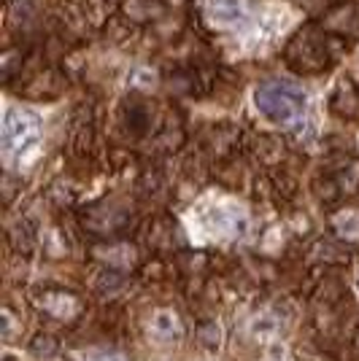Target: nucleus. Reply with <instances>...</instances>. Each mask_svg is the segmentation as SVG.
Segmentation results:
<instances>
[{"instance_id":"obj_3","label":"nucleus","mask_w":359,"mask_h":361,"mask_svg":"<svg viewBox=\"0 0 359 361\" xmlns=\"http://www.w3.org/2000/svg\"><path fill=\"white\" fill-rule=\"evenodd\" d=\"M197 232L206 240H233L246 232V213L233 202H213L197 213Z\"/></svg>"},{"instance_id":"obj_8","label":"nucleus","mask_w":359,"mask_h":361,"mask_svg":"<svg viewBox=\"0 0 359 361\" xmlns=\"http://www.w3.org/2000/svg\"><path fill=\"white\" fill-rule=\"evenodd\" d=\"M122 286H124V278H122L119 272H114V270H100L98 275H95V281H92V288H95L100 297L117 294Z\"/></svg>"},{"instance_id":"obj_13","label":"nucleus","mask_w":359,"mask_h":361,"mask_svg":"<svg viewBox=\"0 0 359 361\" xmlns=\"http://www.w3.org/2000/svg\"><path fill=\"white\" fill-rule=\"evenodd\" d=\"M3 337H6V340L14 337V318H11V310H3Z\"/></svg>"},{"instance_id":"obj_11","label":"nucleus","mask_w":359,"mask_h":361,"mask_svg":"<svg viewBox=\"0 0 359 361\" xmlns=\"http://www.w3.org/2000/svg\"><path fill=\"white\" fill-rule=\"evenodd\" d=\"M84 361H124L119 353H108V350H90L84 353Z\"/></svg>"},{"instance_id":"obj_10","label":"nucleus","mask_w":359,"mask_h":361,"mask_svg":"<svg viewBox=\"0 0 359 361\" xmlns=\"http://www.w3.org/2000/svg\"><path fill=\"white\" fill-rule=\"evenodd\" d=\"M57 350H60V343H57L52 334H46V331H38L30 340V353L38 356V359H49V356H54Z\"/></svg>"},{"instance_id":"obj_6","label":"nucleus","mask_w":359,"mask_h":361,"mask_svg":"<svg viewBox=\"0 0 359 361\" xmlns=\"http://www.w3.org/2000/svg\"><path fill=\"white\" fill-rule=\"evenodd\" d=\"M149 337L151 340H157V343H176L181 340V321L179 316L173 313V310H167V307H160V310H154L149 318Z\"/></svg>"},{"instance_id":"obj_1","label":"nucleus","mask_w":359,"mask_h":361,"mask_svg":"<svg viewBox=\"0 0 359 361\" xmlns=\"http://www.w3.org/2000/svg\"><path fill=\"white\" fill-rule=\"evenodd\" d=\"M254 106L257 111L270 119L273 124L281 127H300L305 119V106H308V94L298 87L295 81L284 78H273L262 81L254 90Z\"/></svg>"},{"instance_id":"obj_2","label":"nucleus","mask_w":359,"mask_h":361,"mask_svg":"<svg viewBox=\"0 0 359 361\" xmlns=\"http://www.w3.org/2000/svg\"><path fill=\"white\" fill-rule=\"evenodd\" d=\"M41 121L33 111L8 108L3 116V154L6 159H19L38 143Z\"/></svg>"},{"instance_id":"obj_9","label":"nucleus","mask_w":359,"mask_h":361,"mask_svg":"<svg viewBox=\"0 0 359 361\" xmlns=\"http://www.w3.org/2000/svg\"><path fill=\"white\" fill-rule=\"evenodd\" d=\"M335 232L346 240H359V211H343L335 216Z\"/></svg>"},{"instance_id":"obj_7","label":"nucleus","mask_w":359,"mask_h":361,"mask_svg":"<svg viewBox=\"0 0 359 361\" xmlns=\"http://www.w3.org/2000/svg\"><path fill=\"white\" fill-rule=\"evenodd\" d=\"M195 337H197V345L203 348V350L219 353V348H222V326L216 321H200Z\"/></svg>"},{"instance_id":"obj_14","label":"nucleus","mask_w":359,"mask_h":361,"mask_svg":"<svg viewBox=\"0 0 359 361\" xmlns=\"http://www.w3.org/2000/svg\"><path fill=\"white\" fill-rule=\"evenodd\" d=\"M357 278H359V272H357Z\"/></svg>"},{"instance_id":"obj_5","label":"nucleus","mask_w":359,"mask_h":361,"mask_svg":"<svg viewBox=\"0 0 359 361\" xmlns=\"http://www.w3.org/2000/svg\"><path fill=\"white\" fill-rule=\"evenodd\" d=\"M206 11L211 22L225 27H246L249 25V8L243 0H206Z\"/></svg>"},{"instance_id":"obj_12","label":"nucleus","mask_w":359,"mask_h":361,"mask_svg":"<svg viewBox=\"0 0 359 361\" xmlns=\"http://www.w3.org/2000/svg\"><path fill=\"white\" fill-rule=\"evenodd\" d=\"M254 334H270V331L276 329V318H270V316H262V318H257L254 321Z\"/></svg>"},{"instance_id":"obj_4","label":"nucleus","mask_w":359,"mask_h":361,"mask_svg":"<svg viewBox=\"0 0 359 361\" xmlns=\"http://www.w3.org/2000/svg\"><path fill=\"white\" fill-rule=\"evenodd\" d=\"M35 305L44 310L46 316L57 318V321H71L81 313V302L71 291H57V288H46L41 294H35Z\"/></svg>"}]
</instances>
